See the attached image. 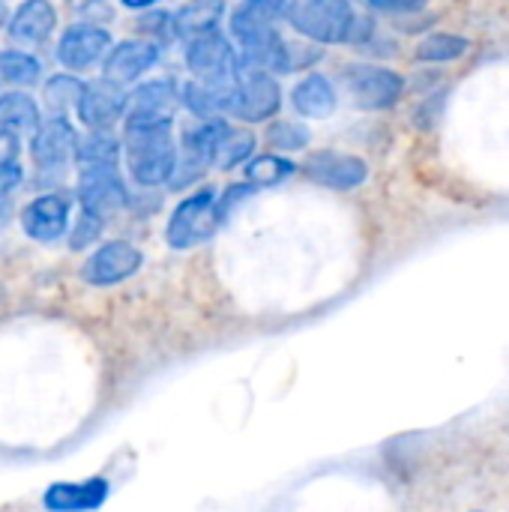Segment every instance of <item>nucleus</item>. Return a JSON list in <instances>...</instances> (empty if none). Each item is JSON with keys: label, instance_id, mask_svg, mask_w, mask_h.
Segmentation results:
<instances>
[{"label": "nucleus", "instance_id": "nucleus-25", "mask_svg": "<svg viewBox=\"0 0 509 512\" xmlns=\"http://www.w3.org/2000/svg\"><path fill=\"white\" fill-rule=\"evenodd\" d=\"M252 153H255V135L249 129L225 126V132L219 135V144H216V162L213 165L222 171H231L234 165L246 162Z\"/></svg>", "mask_w": 509, "mask_h": 512}, {"label": "nucleus", "instance_id": "nucleus-3", "mask_svg": "<svg viewBox=\"0 0 509 512\" xmlns=\"http://www.w3.org/2000/svg\"><path fill=\"white\" fill-rule=\"evenodd\" d=\"M357 12L351 0H291L288 3V21L291 27L318 45H339L351 42Z\"/></svg>", "mask_w": 509, "mask_h": 512}, {"label": "nucleus", "instance_id": "nucleus-26", "mask_svg": "<svg viewBox=\"0 0 509 512\" xmlns=\"http://www.w3.org/2000/svg\"><path fill=\"white\" fill-rule=\"evenodd\" d=\"M42 75V63L24 51H0V81L15 87H30Z\"/></svg>", "mask_w": 509, "mask_h": 512}, {"label": "nucleus", "instance_id": "nucleus-12", "mask_svg": "<svg viewBox=\"0 0 509 512\" xmlns=\"http://www.w3.org/2000/svg\"><path fill=\"white\" fill-rule=\"evenodd\" d=\"M108 51H111V33L93 24L69 27L57 42V60L72 72H84L96 66L99 60H105Z\"/></svg>", "mask_w": 509, "mask_h": 512}, {"label": "nucleus", "instance_id": "nucleus-18", "mask_svg": "<svg viewBox=\"0 0 509 512\" xmlns=\"http://www.w3.org/2000/svg\"><path fill=\"white\" fill-rule=\"evenodd\" d=\"M159 60V48L156 42L147 39H126L120 45H114L105 60H102V75L114 84H132L135 78H141L150 66H156Z\"/></svg>", "mask_w": 509, "mask_h": 512}, {"label": "nucleus", "instance_id": "nucleus-1", "mask_svg": "<svg viewBox=\"0 0 509 512\" xmlns=\"http://www.w3.org/2000/svg\"><path fill=\"white\" fill-rule=\"evenodd\" d=\"M126 165L135 183L141 186H159L174 177L177 168V144L171 135V120L159 123H135L126 126Z\"/></svg>", "mask_w": 509, "mask_h": 512}, {"label": "nucleus", "instance_id": "nucleus-32", "mask_svg": "<svg viewBox=\"0 0 509 512\" xmlns=\"http://www.w3.org/2000/svg\"><path fill=\"white\" fill-rule=\"evenodd\" d=\"M99 234H102V216H96V213H90V210H81L78 222H75L72 231H69V246H72L75 252H78V249H87Z\"/></svg>", "mask_w": 509, "mask_h": 512}, {"label": "nucleus", "instance_id": "nucleus-22", "mask_svg": "<svg viewBox=\"0 0 509 512\" xmlns=\"http://www.w3.org/2000/svg\"><path fill=\"white\" fill-rule=\"evenodd\" d=\"M222 12H225V0H189L174 15V36L195 39L201 33H210L219 27Z\"/></svg>", "mask_w": 509, "mask_h": 512}, {"label": "nucleus", "instance_id": "nucleus-28", "mask_svg": "<svg viewBox=\"0 0 509 512\" xmlns=\"http://www.w3.org/2000/svg\"><path fill=\"white\" fill-rule=\"evenodd\" d=\"M294 171H297V165L291 159H282V156H255L246 165V180L252 186H276V183L288 180Z\"/></svg>", "mask_w": 509, "mask_h": 512}, {"label": "nucleus", "instance_id": "nucleus-9", "mask_svg": "<svg viewBox=\"0 0 509 512\" xmlns=\"http://www.w3.org/2000/svg\"><path fill=\"white\" fill-rule=\"evenodd\" d=\"M78 201L84 210L96 216H114L126 207L129 195L117 165H84L78 177Z\"/></svg>", "mask_w": 509, "mask_h": 512}, {"label": "nucleus", "instance_id": "nucleus-4", "mask_svg": "<svg viewBox=\"0 0 509 512\" xmlns=\"http://www.w3.org/2000/svg\"><path fill=\"white\" fill-rule=\"evenodd\" d=\"M222 225L219 216V198L213 189H198L195 195L183 198L177 210L171 213V222L165 228V240L171 249L186 252L198 243H207Z\"/></svg>", "mask_w": 509, "mask_h": 512}, {"label": "nucleus", "instance_id": "nucleus-20", "mask_svg": "<svg viewBox=\"0 0 509 512\" xmlns=\"http://www.w3.org/2000/svg\"><path fill=\"white\" fill-rule=\"evenodd\" d=\"M108 498V483L93 477L84 483H54L48 486L42 504L54 512H69V510H96L102 507Z\"/></svg>", "mask_w": 509, "mask_h": 512}, {"label": "nucleus", "instance_id": "nucleus-35", "mask_svg": "<svg viewBox=\"0 0 509 512\" xmlns=\"http://www.w3.org/2000/svg\"><path fill=\"white\" fill-rule=\"evenodd\" d=\"M123 6H129V9H147V6H153V3H159V0H120Z\"/></svg>", "mask_w": 509, "mask_h": 512}, {"label": "nucleus", "instance_id": "nucleus-21", "mask_svg": "<svg viewBox=\"0 0 509 512\" xmlns=\"http://www.w3.org/2000/svg\"><path fill=\"white\" fill-rule=\"evenodd\" d=\"M291 105H294V111H300L303 117L321 120V117H330V114H333V108H336V90H333V84H330L324 75H306V78L294 87Z\"/></svg>", "mask_w": 509, "mask_h": 512}, {"label": "nucleus", "instance_id": "nucleus-24", "mask_svg": "<svg viewBox=\"0 0 509 512\" xmlns=\"http://www.w3.org/2000/svg\"><path fill=\"white\" fill-rule=\"evenodd\" d=\"M117 159H120V141L108 129H93V132H87V138L78 141V150H75L78 168H84V165H117Z\"/></svg>", "mask_w": 509, "mask_h": 512}, {"label": "nucleus", "instance_id": "nucleus-8", "mask_svg": "<svg viewBox=\"0 0 509 512\" xmlns=\"http://www.w3.org/2000/svg\"><path fill=\"white\" fill-rule=\"evenodd\" d=\"M144 264V255L141 249H135L132 243L126 240H111V243H102L81 267V279L87 285H96V288H108V285H120L126 282L129 276H135Z\"/></svg>", "mask_w": 509, "mask_h": 512}, {"label": "nucleus", "instance_id": "nucleus-15", "mask_svg": "<svg viewBox=\"0 0 509 512\" xmlns=\"http://www.w3.org/2000/svg\"><path fill=\"white\" fill-rule=\"evenodd\" d=\"M177 99H180V90H177V84L168 81V78L141 84L135 93L126 96V114H123V117H126V126L171 120V117H174Z\"/></svg>", "mask_w": 509, "mask_h": 512}, {"label": "nucleus", "instance_id": "nucleus-29", "mask_svg": "<svg viewBox=\"0 0 509 512\" xmlns=\"http://www.w3.org/2000/svg\"><path fill=\"white\" fill-rule=\"evenodd\" d=\"M84 93V84L75 78V75H54L45 81V102L54 108V111H66V108H78V99Z\"/></svg>", "mask_w": 509, "mask_h": 512}, {"label": "nucleus", "instance_id": "nucleus-19", "mask_svg": "<svg viewBox=\"0 0 509 512\" xmlns=\"http://www.w3.org/2000/svg\"><path fill=\"white\" fill-rule=\"evenodd\" d=\"M54 27H57V12L51 0H24L9 21V36L24 45H39L54 33Z\"/></svg>", "mask_w": 509, "mask_h": 512}, {"label": "nucleus", "instance_id": "nucleus-5", "mask_svg": "<svg viewBox=\"0 0 509 512\" xmlns=\"http://www.w3.org/2000/svg\"><path fill=\"white\" fill-rule=\"evenodd\" d=\"M345 84L351 93V102L360 111H384L393 108L405 90V78L387 66L375 63H354L345 69Z\"/></svg>", "mask_w": 509, "mask_h": 512}, {"label": "nucleus", "instance_id": "nucleus-14", "mask_svg": "<svg viewBox=\"0 0 509 512\" xmlns=\"http://www.w3.org/2000/svg\"><path fill=\"white\" fill-rule=\"evenodd\" d=\"M237 87H240V72L216 75V78H195L180 90V99L192 114L210 120V117H219L222 111H231Z\"/></svg>", "mask_w": 509, "mask_h": 512}, {"label": "nucleus", "instance_id": "nucleus-10", "mask_svg": "<svg viewBox=\"0 0 509 512\" xmlns=\"http://www.w3.org/2000/svg\"><path fill=\"white\" fill-rule=\"evenodd\" d=\"M225 126H228V123L210 117L204 126L189 129V132L183 135V147H180L177 168H174V180H171L174 189L189 186L195 177H201V174L216 162V144H219V135L225 132Z\"/></svg>", "mask_w": 509, "mask_h": 512}, {"label": "nucleus", "instance_id": "nucleus-27", "mask_svg": "<svg viewBox=\"0 0 509 512\" xmlns=\"http://www.w3.org/2000/svg\"><path fill=\"white\" fill-rule=\"evenodd\" d=\"M465 51H468V39H462L456 33H429L417 45V60H423V63H450V60H459Z\"/></svg>", "mask_w": 509, "mask_h": 512}, {"label": "nucleus", "instance_id": "nucleus-2", "mask_svg": "<svg viewBox=\"0 0 509 512\" xmlns=\"http://www.w3.org/2000/svg\"><path fill=\"white\" fill-rule=\"evenodd\" d=\"M288 18V0H243L240 9L231 15V33L243 48L246 66H273L282 36L276 21Z\"/></svg>", "mask_w": 509, "mask_h": 512}, {"label": "nucleus", "instance_id": "nucleus-31", "mask_svg": "<svg viewBox=\"0 0 509 512\" xmlns=\"http://www.w3.org/2000/svg\"><path fill=\"white\" fill-rule=\"evenodd\" d=\"M267 141L282 153H294L309 144V129L303 123H273L267 129Z\"/></svg>", "mask_w": 509, "mask_h": 512}, {"label": "nucleus", "instance_id": "nucleus-6", "mask_svg": "<svg viewBox=\"0 0 509 512\" xmlns=\"http://www.w3.org/2000/svg\"><path fill=\"white\" fill-rule=\"evenodd\" d=\"M282 105V90L273 75H267L261 66H240V87L231 105V114L243 123H264L270 120Z\"/></svg>", "mask_w": 509, "mask_h": 512}, {"label": "nucleus", "instance_id": "nucleus-7", "mask_svg": "<svg viewBox=\"0 0 509 512\" xmlns=\"http://www.w3.org/2000/svg\"><path fill=\"white\" fill-rule=\"evenodd\" d=\"M78 150V135L72 129V123L66 117H51L45 120L36 135H33V144H30V153H33V162H36V171L42 177H60L69 165V159L75 156Z\"/></svg>", "mask_w": 509, "mask_h": 512}, {"label": "nucleus", "instance_id": "nucleus-38", "mask_svg": "<svg viewBox=\"0 0 509 512\" xmlns=\"http://www.w3.org/2000/svg\"><path fill=\"white\" fill-rule=\"evenodd\" d=\"M3 15H6V12H3V6H0V24H3Z\"/></svg>", "mask_w": 509, "mask_h": 512}, {"label": "nucleus", "instance_id": "nucleus-30", "mask_svg": "<svg viewBox=\"0 0 509 512\" xmlns=\"http://www.w3.org/2000/svg\"><path fill=\"white\" fill-rule=\"evenodd\" d=\"M309 42H312V39H309ZM309 42H285V39H282V48H279V54H276V60H273V69H276V72H300V69L312 66L321 54H318V48L309 45Z\"/></svg>", "mask_w": 509, "mask_h": 512}, {"label": "nucleus", "instance_id": "nucleus-17", "mask_svg": "<svg viewBox=\"0 0 509 512\" xmlns=\"http://www.w3.org/2000/svg\"><path fill=\"white\" fill-rule=\"evenodd\" d=\"M21 228L36 243H51L69 228V201L63 195H39L21 210Z\"/></svg>", "mask_w": 509, "mask_h": 512}, {"label": "nucleus", "instance_id": "nucleus-33", "mask_svg": "<svg viewBox=\"0 0 509 512\" xmlns=\"http://www.w3.org/2000/svg\"><path fill=\"white\" fill-rule=\"evenodd\" d=\"M21 183V165L18 162H0V198H6Z\"/></svg>", "mask_w": 509, "mask_h": 512}, {"label": "nucleus", "instance_id": "nucleus-37", "mask_svg": "<svg viewBox=\"0 0 509 512\" xmlns=\"http://www.w3.org/2000/svg\"><path fill=\"white\" fill-rule=\"evenodd\" d=\"M3 297H6V291H3V285H0V303H3Z\"/></svg>", "mask_w": 509, "mask_h": 512}, {"label": "nucleus", "instance_id": "nucleus-36", "mask_svg": "<svg viewBox=\"0 0 509 512\" xmlns=\"http://www.w3.org/2000/svg\"><path fill=\"white\" fill-rule=\"evenodd\" d=\"M6 219H9V204L0 198V231H3V225H6Z\"/></svg>", "mask_w": 509, "mask_h": 512}, {"label": "nucleus", "instance_id": "nucleus-13", "mask_svg": "<svg viewBox=\"0 0 509 512\" xmlns=\"http://www.w3.org/2000/svg\"><path fill=\"white\" fill-rule=\"evenodd\" d=\"M186 66L195 78H216V75H234L240 72V60L231 48V42L219 33H201L189 39L186 45Z\"/></svg>", "mask_w": 509, "mask_h": 512}, {"label": "nucleus", "instance_id": "nucleus-11", "mask_svg": "<svg viewBox=\"0 0 509 512\" xmlns=\"http://www.w3.org/2000/svg\"><path fill=\"white\" fill-rule=\"evenodd\" d=\"M306 174L309 180L336 189V192H348L357 189L369 180V165L360 156L351 153H336V150H318L306 159Z\"/></svg>", "mask_w": 509, "mask_h": 512}, {"label": "nucleus", "instance_id": "nucleus-34", "mask_svg": "<svg viewBox=\"0 0 509 512\" xmlns=\"http://www.w3.org/2000/svg\"><path fill=\"white\" fill-rule=\"evenodd\" d=\"M369 3L378 9H387V12H414V9L426 6V0H369Z\"/></svg>", "mask_w": 509, "mask_h": 512}, {"label": "nucleus", "instance_id": "nucleus-16", "mask_svg": "<svg viewBox=\"0 0 509 512\" xmlns=\"http://www.w3.org/2000/svg\"><path fill=\"white\" fill-rule=\"evenodd\" d=\"M126 114V93L123 84H114L108 78L84 84V93L78 99V117L90 129H108L114 120Z\"/></svg>", "mask_w": 509, "mask_h": 512}, {"label": "nucleus", "instance_id": "nucleus-23", "mask_svg": "<svg viewBox=\"0 0 509 512\" xmlns=\"http://www.w3.org/2000/svg\"><path fill=\"white\" fill-rule=\"evenodd\" d=\"M39 129V108L30 96L24 93H6L0 96V132L24 135Z\"/></svg>", "mask_w": 509, "mask_h": 512}]
</instances>
